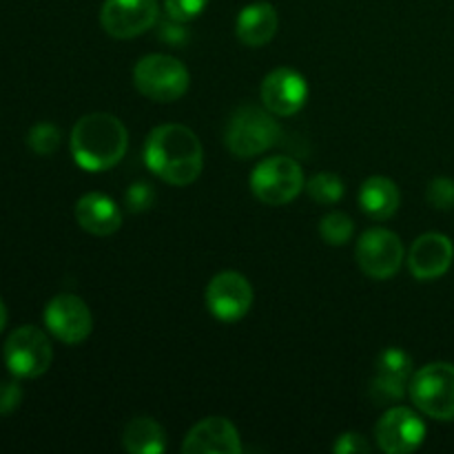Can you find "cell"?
Instances as JSON below:
<instances>
[{
	"instance_id": "obj_1",
	"label": "cell",
	"mask_w": 454,
	"mask_h": 454,
	"mask_svg": "<svg viewBox=\"0 0 454 454\" xmlns=\"http://www.w3.org/2000/svg\"><path fill=\"white\" fill-rule=\"evenodd\" d=\"M145 162L167 184L189 186L204 168L202 142L184 124H162L146 137Z\"/></svg>"
},
{
	"instance_id": "obj_2",
	"label": "cell",
	"mask_w": 454,
	"mask_h": 454,
	"mask_svg": "<svg viewBox=\"0 0 454 454\" xmlns=\"http://www.w3.org/2000/svg\"><path fill=\"white\" fill-rule=\"evenodd\" d=\"M129 133L114 114H89L71 131V155L84 171H106L124 158Z\"/></svg>"
},
{
	"instance_id": "obj_3",
	"label": "cell",
	"mask_w": 454,
	"mask_h": 454,
	"mask_svg": "<svg viewBox=\"0 0 454 454\" xmlns=\"http://www.w3.org/2000/svg\"><path fill=\"white\" fill-rule=\"evenodd\" d=\"M282 140L275 114L266 106L244 105L231 115L226 127V146L235 158H255L264 151L273 149Z\"/></svg>"
},
{
	"instance_id": "obj_4",
	"label": "cell",
	"mask_w": 454,
	"mask_h": 454,
	"mask_svg": "<svg viewBox=\"0 0 454 454\" xmlns=\"http://www.w3.org/2000/svg\"><path fill=\"white\" fill-rule=\"evenodd\" d=\"M133 84L153 102H176L189 91L191 75L184 62L167 53H149L133 69Z\"/></svg>"
},
{
	"instance_id": "obj_5",
	"label": "cell",
	"mask_w": 454,
	"mask_h": 454,
	"mask_svg": "<svg viewBox=\"0 0 454 454\" xmlns=\"http://www.w3.org/2000/svg\"><path fill=\"white\" fill-rule=\"evenodd\" d=\"M248 184L253 195L269 207H284L306 189L300 162L288 155H273L257 164Z\"/></svg>"
},
{
	"instance_id": "obj_6",
	"label": "cell",
	"mask_w": 454,
	"mask_h": 454,
	"mask_svg": "<svg viewBox=\"0 0 454 454\" xmlns=\"http://www.w3.org/2000/svg\"><path fill=\"white\" fill-rule=\"evenodd\" d=\"M408 395L430 419L454 421V364L434 362L419 368L412 375Z\"/></svg>"
},
{
	"instance_id": "obj_7",
	"label": "cell",
	"mask_w": 454,
	"mask_h": 454,
	"mask_svg": "<svg viewBox=\"0 0 454 454\" xmlns=\"http://www.w3.org/2000/svg\"><path fill=\"white\" fill-rule=\"evenodd\" d=\"M9 372L20 380H35L44 375L53 362L49 337L35 326H20L7 337L3 350Z\"/></svg>"
},
{
	"instance_id": "obj_8",
	"label": "cell",
	"mask_w": 454,
	"mask_h": 454,
	"mask_svg": "<svg viewBox=\"0 0 454 454\" xmlns=\"http://www.w3.org/2000/svg\"><path fill=\"white\" fill-rule=\"evenodd\" d=\"M355 255H357L359 269L368 278L390 279L399 273L403 264V244L397 233L377 226L359 238Z\"/></svg>"
},
{
	"instance_id": "obj_9",
	"label": "cell",
	"mask_w": 454,
	"mask_h": 454,
	"mask_svg": "<svg viewBox=\"0 0 454 454\" xmlns=\"http://www.w3.org/2000/svg\"><path fill=\"white\" fill-rule=\"evenodd\" d=\"M158 0H105L100 25L109 35L120 40L136 38L158 22Z\"/></svg>"
},
{
	"instance_id": "obj_10",
	"label": "cell",
	"mask_w": 454,
	"mask_h": 454,
	"mask_svg": "<svg viewBox=\"0 0 454 454\" xmlns=\"http://www.w3.org/2000/svg\"><path fill=\"white\" fill-rule=\"evenodd\" d=\"M253 286L238 270H222L207 286V309L220 322H238L251 310Z\"/></svg>"
},
{
	"instance_id": "obj_11",
	"label": "cell",
	"mask_w": 454,
	"mask_h": 454,
	"mask_svg": "<svg viewBox=\"0 0 454 454\" xmlns=\"http://www.w3.org/2000/svg\"><path fill=\"white\" fill-rule=\"evenodd\" d=\"M44 324L56 340L65 344H82L93 331L89 306L71 293H60L44 309Z\"/></svg>"
},
{
	"instance_id": "obj_12",
	"label": "cell",
	"mask_w": 454,
	"mask_h": 454,
	"mask_svg": "<svg viewBox=\"0 0 454 454\" xmlns=\"http://www.w3.org/2000/svg\"><path fill=\"white\" fill-rule=\"evenodd\" d=\"M375 439L377 446L388 454L415 452L426 439V424L411 408H388L377 421Z\"/></svg>"
},
{
	"instance_id": "obj_13",
	"label": "cell",
	"mask_w": 454,
	"mask_h": 454,
	"mask_svg": "<svg viewBox=\"0 0 454 454\" xmlns=\"http://www.w3.org/2000/svg\"><path fill=\"white\" fill-rule=\"evenodd\" d=\"M262 105L270 111V114L286 118V115H295L301 106L309 100V82L300 71L291 69V67H279L273 69L264 80H262Z\"/></svg>"
},
{
	"instance_id": "obj_14",
	"label": "cell",
	"mask_w": 454,
	"mask_h": 454,
	"mask_svg": "<svg viewBox=\"0 0 454 454\" xmlns=\"http://www.w3.org/2000/svg\"><path fill=\"white\" fill-rule=\"evenodd\" d=\"M412 357L402 348H386L377 357L375 377L371 381V395L377 403L399 402L411 388Z\"/></svg>"
},
{
	"instance_id": "obj_15",
	"label": "cell",
	"mask_w": 454,
	"mask_h": 454,
	"mask_svg": "<svg viewBox=\"0 0 454 454\" xmlns=\"http://www.w3.org/2000/svg\"><path fill=\"white\" fill-rule=\"evenodd\" d=\"M454 247L450 238L442 233H426L412 242L408 251V269L419 282H433L450 270Z\"/></svg>"
},
{
	"instance_id": "obj_16",
	"label": "cell",
	"mask_w": 454,
	"mask_h": 454,
	"mask_svg": "<svg viewBox=\"0 0 454 454\" xmlns=\"http://www.w3.org/2000/svg\"><path fill=\"white\" fill-rule=\"evenodd\" d=\"M182 452L186 454H239L242 439L233 421L224 417H207L186 433Z\"/></svg>"
},
{
	"instance_id": "obj_17",
	"label": "cell",
	"mask_w": 454,
	"mask_h": 454,
	"mask_svg": "<svg viewBox=\"0 0 454 454\" xmlns=\"http://www.w3.org/2000/svg\"><path fill=\"white\" fill-rule=\"evenodd\" d=\"M75 220L80 229L87 233L106 238V235L118 233L122 226V211L118 204L105 193H87L75 204Z\"/></svg>"
},
{
	"instance_id": "obj_18",
	"label": "cell",
	"mask_w": 454,
	"mask_h": 454,
	"mask_svg": "<svg viewBox=\"0 0 454 454\" xmlns=\"http://www.w3.org/2000/svg\"><path fill=\"white\" fill-rule=\"evenodd\" d=\"M279 16L278 9L270 3H253L239 12L238 22H235V34L239 43L247 47H264L278 34Z\"/></svg>"
},
{
	"instance_id": "obj_19",
	"label": "cell",
	"mask_w": 454,
	"mask_h": 454,
	"mask_svg": "<svg viewBox=\"0 0 454 454\" xmlns=\"http://www.w3.org/2000/svg\"><path fill=\"white\" fill-rule=\"evenodd\" d=\"M402 204L399 186L386 176H372L359 189V207L372 220H388Z\"/></svg>"
},
{
	"instance_id": "obj_20",
	"label": "cell",
	"mask_w": 454,
	"mask_h": 454,
	"mask_svg": "<svg viewBox=\"0 0 454 454\" xmlns=\"http://www.w3.org/2000/svg\"><path fill=\"white\" fill-rule=\"evenodd\" d=\"M122 446L131 454H162L167 450V433L151 417H136L124 426Z\"/></svg>"
},
{
	"instance_id": "obj_21",
	"label": "cell",
	"mask_w": 454,
	"mask_h": 454,
	"mask_svg": "<svg viewBox=\"0 0 454 454\" xmlns=\"http://www.w3.org/2000/svg\"><path fill=\"white\" fill-rule=\"evenodd\" d=\"M355 224L346 213L341 211H333L328 215L322 217L319 222V235L326 244L331 247H344L350 238H353Z\"/></svg>"
},
{
	"instance_id": "obj_22",
	"label": "cell",
	"mask_w": 454,
	"mask_h": 454,
	"mask_svg": "<svg viewBox=\"0 0 454 454\" xmlns=\"http://www.w3.org/2000/svg\"><path fill=\"white\" fill-rule=\"evenodd\" d=\"M306 191L319 204H335L344 198V182L335 173H317L306 182Z\"/></svg>"
},
{
	"instance_id": "obj_23",
	"label": "cell",
	"mask_w": 454,
	"mask_h": 454,
	"mask_svg": "<svg viewBox=\"0 0 454 454\" xmlns=\"http://www.w3.org/2000/svg\"><path fill=\"white\" fill-rule=\"evenodd\" d=\"M62 133L56 124L40 122L31 127L29 136H27V145L35 155H53L60 146Z\"/></svg>"
},
{
	"instance_id": "obj_24",
	"label": "cell",
	"mask_w": 454,
	"mask_h": 454,
	"mask_svg": "<svg viewBox=\"0 0 454 454\" xmlns=\"http://www.w3.org/2000/svg\"><path fill=\"white\" fill-rule=\"evenodd\" d=\"M426 200L437 211H450L454 208V180L450 177H434L426 191Z\"/></svg>"
},
{
	"instance_id": "obj_25",
	"label": "cell",
	"mask_w": 454,
	"mask_h": 454,
	"mask_svg": "<svg viewBox=\"0 0 454 454\" xmlns=\"http://www.w3.org/2000/svg\"><path fill=\"white\" fill-rule=\"evenodd\" d=\"M208 0H164L168 18L177 22H189L207 9Z\"/></svg>"
},
{
	"instance_id": "obj_26",
	"label": "cell",
	"mask_w": 454,
	"mask_h": 454,
	"mask_svg": "<svg viewBox=\"0 0 454 454\" xmlns=\"http://www.w3.org/2000/svg\"><path fill=\"white\" fill-rule=\"evenodd\" d=\"M153 200H155V193H153V189H151V184H146V182H136V184L129 186V191H127L129 211H133V213L146 211V208L153 204Z\"/></svg>"
},
{
	"instance_id": "obj_27",
	"label": "cell",
	"mask_w": 454,
	"mask_h": 454,
	"mask_svg": "<svg viewBox=\"0 0 454 454\" xmlns=\"http://www.w3.org/2000/svg\"><path fill=\"white\" fill-rule=\"evenodd\" d=\"M22 402V386L18 381H0V417L12 415Z\"/></svg>"
},
{
	"instance_id": "obj_28",
	"label": "cell",
	"mask_w": 454,
	"mask_h": 454,
	"mask_svg": "<svg viewBox=\"0 0 454 454\" xmlns=\"http://www.w3.org/2000/svg\"><path fill=\"white\" fill-rule=\"evenodd\" d=\"M333 452L337 454H357V452H371V443L366 437L359 433H344L335 443H333Z\"/></svg>"
},
{
	"instance_id": "obj_29",
	"label": "cell",
	"mask_w": 454,
	"mask_h": 454,
	"mask_svg": "<svg viewBox=\"0 0 454 454\" xmlns=\"http://www.w3.org/2000/svg\"><path fill=\"white\" fill-rule=\"evenodd\" d=\"M4 326H7V306L0 300V333L4 331Z\"/></svg>"
}]
</instances>
